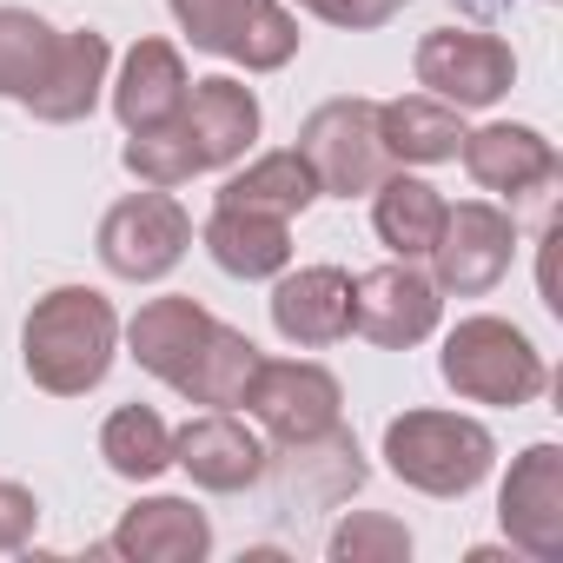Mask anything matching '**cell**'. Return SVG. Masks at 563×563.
Segmentation results:
<instances>
[{"label":"cell","mask_w":563,"mask_h":563,"mask_svg":"<svg viewBox=\"0 0 563 563\" xmlns=\"http://www.w3.org/2000/svg\"><path fill=\"white\" fill-rule=\"evenodd\" d=\"M192 245V219L186 206L166 192V186H146V192H126L107 219H100V265L113 278H133V286H153L166 278Z\"/></svg>","instance_id":"8992f818"},{"label":"cell","mask_w":563,"mask_h":563,"mask_svg":"<svg viewBox=\"0 0 563 563\" xmlns=\"http://www.w3.org/2000/svg\"><path fill=\"white\" fill-rule=\"evenodd\" d=\"M510 252H517V225L510 212H497L490 199H464V206H444V232L431 245V265L438 292H457V299H484L497 278L510 272Z\"/></svg>","instance_id":"9c48e42d"},{"label":"cell","mask_w":563,"mask_h":563,"mask_svg":"<svg viewBox=\"0 0 563 563\" xmlns=\"http://www.w3.org/2000/svg\"><path fill=\"white\" fill-rule=\"evenodd\" d=\"M34 530H41V504H34V490H27V484H0V556L21 550Z\"/></svg>","instance_id":"f546056e"},{"label":"cell","mask_w":563,"mask_h":563,"mask_svg":"<svg viewBox=\"0 0 563 563\" xmlns=\"http://www.w3.org/2000/svg\"><path fill=\"white\" fill-rule=\"evenodd\" d=\"M206 252L232 278H278L292 265V219H265V212H232L212 206L206 219Z\"/></svg>","instance_id":"ffe728a7"},{"label":"cell","mask_w":563,"mask_h":563,"mask_svg":"<svg viewBox=\"0 0 563 563\" xmlns=\"http://www.w3.org/2000/svg\"><path fill=\"white\" fill-rule=\"evenodd\" d=\"M179 34L245 74H278L299 54V21L278 0H166Z\"/></svg>","instance_id":"277c9868"},{"label":"cell","mask_w":563,"mask_h":563,"mask_svg":"<svg viewBox=\"0 0 563 563\" xmlns=\"http://www.w3.org/2000/svg\"><path fill=\"white\" fill-rule=\"evenodd\" d=\"M438 372H444V385L457 398H471V405H510V411L530 405V398H543V385H550L543 352L510 319H490V312L457 319V332L438 352Z\"/></svg>","instance_id":"3957f363"},{"label":"cell","mask_w":563,"mask_h":563,"mask_svg":"<svg viewBox=\"0 0 563 563\" xmlns=\"http://www.w3.org/2000/svg\"><path fill=\"white\" fill-rule=\"evenodd\" d=\"M212 312L199 306V299H146L140 312H133V325H126V345H133V358H140V372H153V378H166L173 391H179V378L192 372V358L206 352V339H212Z\"/></svg>","instance_id":"e0dca14e"},{"label":"cell","mask_w":563,"mask_h":563,"mask_svg":"<svg viewBox=\"0 0 563 563\" xmlns=\"http://www.w3.org/2000/svg\"><path fill=\"white\" fill-rule=\"evenodd\" d=\"M173 464L199 490H245L265 477V444L232 411H206V418H186L173 431Z\"/></svg>","instance_id":"5bb4252c"},{"label":"cell","mask_w":563,"mask_h":563,"mask_svg":"<svg viewBox=\"0 0 563 563\" xmlns=\"http://www.w3.org/2000/svg\"><path fill=\"white\" fill-rule=\"evenodd\" d=\"M438 312H444V299L411 258H391V265H372L365 278H352V332H365L385 352L424 345L438 332Z\"/></svg>","instance_id":"30bf717a"},{"label":"cell","mask_w":563,"mask_h":563,"mask_svg":"<svg viewBox=\"0 0 563 563\" xmlns=\"http://www.w3.org/2000/svg\"><path fill=\"white\" fill-rule=\"evenodd\" d=\"M107 67H113L107 34H93V27L60 34V54H54L47 80L27 93V113L47 120V126H74V120H87V113L100 107V93H107Z\"/></svg>","instance_id":"ac0fdd59"},{"label":"cell","mask_w":563,"mask_h":563,"mask_svg":"<svg viewBox=\"0 0 563 563\" xmlns=\"http://www.w3.org/2000/svg\"><path fill=\"white\" fill-rule=\"evenodd\" d=\"M179 126H186V140H192L199 166L212 173V166H232V159H245V153H252V140H258V100H252V87H245V80L212 74V80H192V87H186Z\"/></svg>","instance_id":"4fadbf2b"},{"label":"cell","mask_w":563,"mask_h":563,"mask_svg":"<svg viewBox=\"0 0 563 563\" xmlns=\"http://www.w3.org/2000/svg\"><path fill=\"white\" fill-rule=\"evenodd\" d=\"M464 173L484 186V192H504V199H523V192H543L556 179V146L537 133V126H477L464 133Z\"/></svg>","instance_id":"2e32d148"},{"label":"cell","mask_w":563,"mask_h":563,"mask_svg":"<svg viewBox=\"0 0 563 563\" xmlns=\"http://www.w3.org/2000/svg\"><path fill=\"white\" fill-rule=\"evenodd\" d=\"M312 199H319V179H312V166H306L299 146L258 153L245 173H232V179L219 186V206H232V212H265V219H299Z\"/></svg>","instance_id":"603a6c76"},{"label":"cell","mask_w":563,"mask_h":563,"mask_svg":"<svg viewBox=\"0 0 563 563\" xmlns=\"http://www.w3.org/2000/svg\"><path fill=\"white\" fill-rule=\"evenodd\" d=\"M497 523L523 556H537V563L563 556V451L556 444H530L510 464V477L497 490Z\"/></svg>","instance_id":"8fae6325"},{"label":"cell","mask_w":563,"mask_h":563,"mask_svg":"<svg viewBox=\"0 0 563 563\" xmlns=\"http://www.w3.org/2000/svg\"><path fill=\"white\" fill-rule=\"evenodd\" d=\"M239 405H245L278 444H286V451L325 444V438L339 431V418H345L339 378H332L325 365H312V358H258L252 378H245V391H239Z\"/></svg>","instance_id":"5b68a950"},{"label":"cell","mask_w":563,"mask_h":563,"mask_svg":"<svg viewBox=\"0 0 563 563\" xmlns=\"http://www.w3.org/2000/svg\"><path fill=\"white\" fill-rule=\"evenodd\" d=\"M299 8H306L312 21H325V27L372 34V27H385V21H398V14H405V0H299Z\"/></svg>","instance_id":"f1b7e54d"},{"label":"cell","mask_w":563,"mask_h":563,"mask_svg":"<svg viewBox=\"0 0 563 563\" xmlns=\"http://www.w3.org/2000/svg\"><path fill=\"white\" fill-rule=\"evenodd\" d=\"M186 60L173 41H133V54L120 60V80H113V113L126 133H153L166 126L179 107H186Z\"/></svg>","instance_id":"d6986e66"},{"label":"cell","mask_w":563,"mask_h":563,"mask_svg":"<svg viewBox=\"0 0 563 563\" xmlns=\"http://www.w3.org/2000/svg\"><path fill=\"white\" fill-rule=\"evenodd\" d=\"M299 153L319 179V192L332 199H358L391 173V153L378 140V107L372 100H325L306 126H299Z\"/></svg>","instance_id":"52a82bcc"},{"label":"cell","mask_w":563,"mask_h":563,"mask_svg":"<svg viewBox=\"0 0 563 563\" xmlns=\"http://www.w3.org/2000/svg\"><path fill=\"white\" fill-rule=\"evenodd\" d=\"M272 325L286 345H339L352 332V278L339 265H299L272 286Z\"/></svg>","instance_id":"7c38bea8"},{"label":"cell","mask_w":563,"mask_h":563,"mask_svg":"<svg viewBox=\"0 0 563 563\" xmlns=\"http://www.w3.org/2000/svg\"><path fill=\"white\" fill-rule=\"evenodd\" d=\"M60 54V27H47L34 8H0V100H21L47 80Z\"/></svg>","instance_id":"d4e9b609"},{"label":"cell","mask_w":563,"mask_h":563,"mask_svg":"<svg viewBox=\"0 0 563 563\" xmlns=\"http://www.w3.org/2000/svg\"><path fill=\"white\" fill-rule=\"evenodd\" d=\"M517 80V54L497 34L477 27H438L418 41V87H431V100L444 107H497Z\"/></svg>","instance_id":"ba28073f"},{"label":"cell","mask_w":563,"mask_h":563,"mask_svg":"<svg viewBox=\"0 0 563 563\" xmlns=\"http://www.w3.org/2000/svg\"><path fill=\"white\" fill-rule=\"evenodd\" d=\"M372 225L378 239L391 245V258H431L438 232H444V192L431 179H411V173H385L372 186Z\"/></svg>","instance_id":"44dd1931"},{"label":"cell","mask_w":563,"mask_h":563,"mask_svg":"<svg viewBox=\"0 0 563 563\" xmlns=\"http://www.w3.org/2000/svg\"><path fill=\"white\" fill-rule=\"evenodd\" d=\"M126 173L140 179V186H186V179H199L206 166H199V153H192V140H186V126H179V113L166 120V126H153V133H133L126 140Z\"/></svg>","instance_id":"4316f807"},{"label":"cell","mask_w":563,"mask_h":563,"mask_svg":"<svg viewBox=\"0 0 563 563\" xmlns=\"http://www.w3.org/2000/svg\"><path fill=\"white\" fill-rule=\"evenodd\" d=\"M378 140L405 166H444L464 146V120H457V107H444L431 93H405V100L378 107Z\"/></svg>","instance_id":"7402d4cb"},{"label":"cell","mask_w":563,"mask_h":563,"mask_svg":"<svg viewBox=\"0 0 563 563\" xmlns=\"http://www.w3.org/2000/svg\"><path fill=\"white\" fill-rule=\"evenodd\" d=\"M385 464L398 484H411L424 497H464L490 477L497 438L457 411H405L385 424Z\"/></svg>","instance_id":"7a4b0ae2"},{"label":"cell","mask_w":563,"mask_h":563,"mask_svg":"<svg viewBox=\"0 0 563 563\" xmlns=\"http://www.w3.org/2000/svg\"><path fill=\"white\" fill-rule=\"evenodd\" d=\"M411 556V530L398 517L358 510L332 530V563H405Z\"/></svg>","instance_id":"83f0119b"},{"label":"cell","mask_w":563,"mask_h":563,"mask_svg":"<svg viewBox=\"0 0 563 563\" xmlns=\"http://www.w3.org/2000/svg\"><path fill=\"white\" fill-rule=\"evenodd\" d=\"M252 365H258V345H252L245 332H232V325H212L206 352H199V358H192V372L179 378V398L225 411V405H239V391H245Z\"/></svg>","instance_id":"484cf974"},{"label":"cell","mask_w":563,"mask_h":563,"mask_svg":"<svg viewBox=\"0 0 563 563\" xmlns=\"http://www.w3.org/2000/svg\"><path fill=\"white\" fill-rule=\"evenodd\" d=\"M100 457L113 477L126 484H153L166 464H173V431L153 405H120L107 424H100Z\"/></svg>","instance_id":"cb8c5ba5"},{"label":"cell","mask_w":563,"mask_h":563,"mask_svg":"<svg viewBox=\"0 0 563 563\" xmlns=\"http://www.w3.org/2000/svg\"><path fill=\"white\" fill-rule=\"evenodd\" d=\"M120 352V319L93 286H54L47 299H34L27 332H21V358L27 378L54 398H87Z\"/></svg>","instance_id":"6da1fadb"},{"label":"cell","mask_w":563,"mask_h":563,"mask_svg":"<svg viewBox=\"0 0 563 563\" xmlns=\"http://www.w3.org/2000/svg\"><path fill=\"white\" fill-rule=\"evenodd\" d=\"M107 550L126 563H199L212 556V523L192 497H146L113 523Z\"/></svg>","instance_id":"9a60e30c"}]
</instances>
